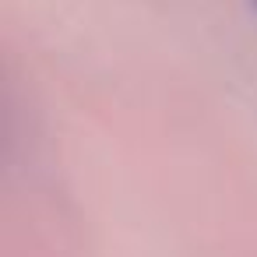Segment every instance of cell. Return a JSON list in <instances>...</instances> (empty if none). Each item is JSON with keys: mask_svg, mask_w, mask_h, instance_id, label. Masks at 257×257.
Here are the masks:
<instances>
[{"mask_svg": "<svg viewBox=\"0 0 257 257\" xmlns=\"http://www.w3.org/2000/svg\"><path fill=\"white\" fill-rule=\"evenodd\" d=\"M250 8H253V11H257V0H250Z\"/></svg>", "mask_w": 257, "mask_h": 257, "instance_id": "1", "label": "cell"}]
</instances>
